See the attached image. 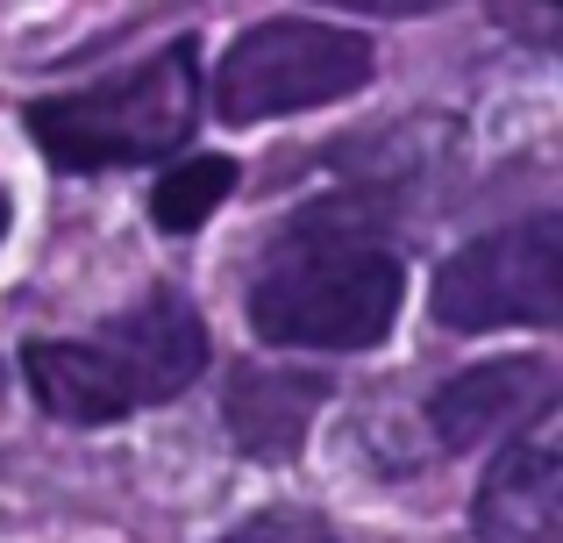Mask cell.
Listing matches in <instances>:
<instances>
[{
	"label": "cell",
	"instance_id": "3",
	"mask_svg": "<svg viewBox=\"0 0 563 543\" xmlns=\"http://www.w3.org/2000/svg\"><path fill=\"white\" fill-rule=\"evenodd\" d=\"M378 72L372 36L343 22H314V14H278L257 22L221 51L214 65V115L235 129L278 122V115H307L329 100L364 94Z\"/></svg>",
	"mask_w": 563,
	"mask_h": 543
},
{
	"label": "cell",
	"instance_id": "6",
	"mask_svg": "<svg viewBox=\"0 0 563 543\" xmlns=\"http://www.w3.org/2000/svg\"><path fill=\"white\" fill-rule=\"evenodd\" d=\"M471 522L485 543H563V450L550 408L536 415V430L493 458Z\"/></svg>",
	"mask_w": 563,
	"mask_h": 543
},
{
	"label": "cell",
	"instance_id": "4",
	"mask_svg": "<svg viewBox=\"0 0 563 543\" xmlns=\"http://www.w3.org/2000/svg\"><path fill=\"white\" fill-rule=\"evenodd\" d=\"M556 215H528L493 237H471L435 265V322L456 336L485 329H550L556 322Z\"/></svg>",
	"mask_w": 563,
	"mask_h": 543
},
{
	"label": "cell",
	"instance_id": "1",
	"mask_svg": "<svg viewBox=\"0 0 563 543\" xmlns=\"http://www.w3.org/2000/svg\"><path fill=\"white\" fill-rule=\"evenodd\" d=\"M407 265L357 200L292 215L250 279V329L278 350H372L393 336Z\"/></svg>",
	"mask_w": 563,
	"mask_h": 543
},
{
	"label": "cell",
	"instance_id": "8",
	"mask_svg": "<svg viewBox=\"0 0 563 543\" xmlns=\"http://www.w3.org/2000/svg\"><path fill=\"white\" fill-rule=\"evenodd\" d=\"M321 401H329V379L321 372H292V365H235L229 372V436L264 465H286L307 444Z\"/></svg>",
	"mask_w": 563,
	"mask_h": 543
},
{
	"label": "cell",
	"instance_id": "10",
	"mask_svg": "<svg viewBox=\"0 0 563 543\" xmlns=\"http://www.w3.org/2000/svg\"><path fill=\"white\" fill-rule=\"evenodd\" d=\"M235 158H186L179 172H165L151 194V222L165 229V237H192V229L207 222V215L221 208V200L235 194Z\"/></svg>",
	"mask_w": 563,
	"mask_h": 543
},
{
	"label": "cell",
	"instance_id": "5",
	"mask_svg": "<svg viewBox=\"0 0 563 543\" xmlns=\"http://www.w3.org/2000/svg\"><path fill=\"white\" fill-rule=\"evenodd\" d=\"M100 350V365L114 372L129 408H151V401H172L186 393L192 379L207 372V322L192 315V301L179 286H151L136 307L108 322L100 336H86Z\"/></svg>",
	"mask_w": 563,
	"mask_h": 543
},
{
	"label": "cell",
	"instance_id": "11",
	"mask_svg": "<svg viewBox=\"0 0 563 543\" xmlns=\"http://www.w3.org/2000/svg\"><path fill=\"white\" fill-rule=\"evenodd\" d=\"M221 543H335V530L314 508H257V515L235 522Z\"/></svg>",
	"mask_w": 563,
	"mask_h": 543
},
{
	"label": "cell",
	"instance_id": "2",
	"mask_svg": "<svg viewBox=\"0 0 563 543\" xmlns=\"http://www.w3.org/2000/svg\"><path fill=\"white\" fill-rule=\"evenodd\" d=\"M22 122L57 172L157 165V158H172L200 129V43L179 36L172 51L129 65L122 79L29 100Z\"/></svg>",
	"mask_w": 563,
	"mask_h": 543
},
{
	"label": "cell",
	"instance_id": "12",
	"mask_svg": "<svg viewBox=\"0 0 563 543\" xmlns=\"http://www.w3.org/2000/svg\"><path fill=\"white\" fill-rule=\"evenodd\" d=\"M357 8H378V14H435L442 0H357Z\"/></svg>",
	"mask_w": 563,
	"mask_h": 543
},
{
	"label": "cell",
	"instance_id": "9",
	"mask_svg": "<svg viewBox=\"0 0 563 543\" xmlns=\"http://www.w3.org/2000/svg\"><path fill=\"white\" fill-rule=\"evenodd\" d=\"M22 379H29V393H36L43 415L79 422V430L136 415V408L122 401V387H114V372L100 365V350L86 344V336H36V344H22Z\"/></svg>",
	"mask_w": 563,
	"mask_h": 543
},
{
	"label": "cell",
	"instance_id": "7",
	"mask_svg": "<svg viewBox=\"0 0 563 543\" xmlns=\"http://www.w3.org/2000/svg\"><path fill=\"white\" fill-rule=\"evenodd\" d=\"M550 408V365L542 358H493L456 372L450 387H435L428 401V430H435L442 450H471L485 436L514 430L521 415H542Z\"/></svg>",
	"mask_w": 563,
	"mask_h": 543
},
{
	"label": "cell",
	"instance_id": "13",
	"mask_svg": "<svg viewBox=\"0 0 563 543\" xmlns=\"http://www.w3.org/2000/svg\"><path fill=\"white\" fill-rule=\"evenodd\" d=\"M8 222H14V200H8V186H0V243H8Z\"/></svg>",
	"mask_w": 563,
	"mask_h": 543
},
{
	"label": "cell",
	"instance_id": "14",
	"mask_svg": "<svg viewBox=\"0 0 563 543\" xmlns=\"http://www.w3.org/2000/svg\"><path fill=\"white\" fill-rule=\"evenodd\" d=\"M542 8H550V0H542Z\"/></svg>",
	"mask_w": 563,
	"mask_h": 543
}]
</instances>
